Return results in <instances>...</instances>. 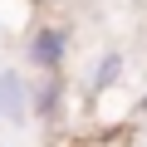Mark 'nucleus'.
<instances>
[{
  "instance_id": "obj_4",
  "label": "nucleus",
  "mask_w": 147,
  "mask_h": 147,
  "mask_svg": "<svg viewBox=\"0 0 147 147\" xmlns=\"http://www.w3.org/2000/svg\"><path fill=\"white\" fill-rule=\"evenodd\" d=\"M123 74H127V59H123V49H103V54L93 59V69H88V84H84V93H88V98H103V93H113V88L123 84Z\"/></svg>"
},
{
  "instance_id": "obj_5",
  "label": "nucleus",
  "mask_w": 147,
  "mask_h": 147,
  "mask_svg": "<svg viewBox=\"0 0 147 147\" xmlns=\"http://www.w3.org/2000/svg\"><path fill=\"white\" fill-rule=\"evenodd\" d=\"M0 30H5V25H0Z\"/></svg>"
},
{
  "instance_id": "obj_3",
  "label": "nucleus",
  "mask_w": 147,
  "mask_h": 147,
  "mask_svg": "<svg viewBox=\"0 0 147 147\" xmlns=\"http://www.w3.org/2000/svg\"><path fill=\"white\" fill-rule=\"evenodd\" d=\"M0 123H30V79L20 69H0Z\"/></svg>"
},
{
  "instance_id": "obj_1",
  "label": "nucleus",
  "mask_w": 147,
  "mask_h": 147,
  "mask_svg": "<svg viewBox=\"0 0 147 147\" xmlns=\"http://www.w3.org/2000/svg\"><path fill=\"white\" fill-rule=\"evenodd\" d=\"M69 44H74L69 25H59V20L30 25V34H25V64H30L34 74H64V64H69Z\"/></svg>"
},
{
  "instance_id": "obj_2",
  "label": "nucleus",
  "mask_w": 147,
  "mask_h": 147,
  "mask_svg": "<svg viewBox=\"0 0 147 147\" xmlns=\"http://www.w3.org/2000/svg\"><path fill=\"white\" fill-rule=\"evenodd\" d=\"M64 103H69V84H64V74H39V79L30 84V118L54 127L64 123Z\"/></svg>"
}]
</instances>
